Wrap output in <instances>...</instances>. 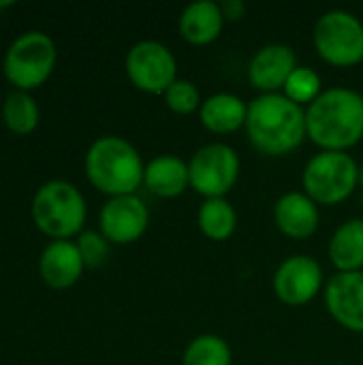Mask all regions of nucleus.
I'll list each match as a JSON object with an SVG mask.
<instances>
[{"label":"nucleus","instance_id":"24","mask_svg":"<svg viewBox=\"0 0 363 365\" xmlns=\"http://www.w3.org/2000/svg\"><path fill=\"white\" fill-rule=\"evenodd\" d=\"M165 98V105L173 111V113H180V115H188L193 111H197L201 107V94H199V88L188 81V79H175L163 94Z\"/></svg>","mask_w":363,"mask_h":365},{"label":"nucleus","instance_id":"21","mask_svg":"<svg viewBox=\"0 0 363 365\" xmlns=\"http://www.w3.org/2000/svg\"><path fill=\"white\" fill-rule=\"evenodd\" d=\"M41 120V111L30 92L13 90L2 105V122L15 135H30Z\"/></svg>","mask_w":363,"mask_h":365},{"label":"nucleus","instance_id":"7","mask_svg":"<svg viewBox=\"0 0 363 365\" xmlns=\"http://www.w3.org/2000/svg\"><path fill=\"white\" fill-rule=\"evenodd\" d=\"M319 56L334 66H355L363 60V24L349 11L323 13L312 30Z\"/></svg>","mask_w":363,"mask_h":365},{"label":"nucleus","instance_id":"14","mask_svg":"<svg viewBox=\"0 0 363 365\" xmlns=\"http://www.w3.org/2000/svg\"><path fill=\"white\" fill-rule=\"evenodd\" d=\"M86 269V263L81 259V252L75 242L71 240H58L49 242L39 259V274L41 280L53 289V291H64L77 284Z\"/></svg>","mask_w":363,"mask_h":365},{"label":"nucleus","instance_id":"18","mask_svg":"<svg viewBox=\"0 0 363 365\" xmlns=\"http://www.w3.org/2000/svg\"><path fill=\"white\" fill-rule=\"evenodd\" d=\"M248 103H244L237 94L231 92H216L208 96L199 107L201 124L216 135L235 133L246 126Z\"/></svg>","mask_w":363,"mask_h":365},{"label":"nucleus","instance_id":"4","mask_svg":"<svg viewBox=\"0 0 363 365\" xmlns=\"http://www.w3.org/2000/svg\"><path fill=\"white\" fill-rule=\"evenodd\" d=\"M88 207L79 188L66 180L45 182L32 199V220L41 233L58 240H71L83 233Z\"/></svg>","mask_w":363,"mask_h":365},{"label":"nucleus","instance_id":"3","mask_svg":"<svg viewBox=\"0 0 363 365\" xmlns=\"http://www.w3.org/2000/svg\"><path fill=\"white\" fill-rule=\"evenodd\" d=\"M86 175L90 184L111 197L135 195L143 184L145 165L137 148L118 135L98 137L86 152Z\"/></svg>","mask_w":363,"mask_h":365},{"label":"nucleus","instance_id":"2","mask_svg":"<svg viewBox=\"0 0 363 365\" xmlns=\"http://www.w3.org/2000/svg\"><path fill=\"white\" fill-rule=\"evenodd\" d=\"M306 133L323 150L347 152L363 139V96L336 86L306 107Z\"/></svg>","mask_w":363,"mask_h":365},{"label":"nucleus","instance_id":"9","mask_svg":"<svg viewBox=\"0 0 363 365\" xmlns=\"http://www.w3.org/2000/svg\"><path fill=\"white\" fill-rule=\"evenodd\" d=\"M131 83L148 94H165V90L178 79V62L173 51L152 38L135 43L124 60Z\"/></svg>","mask_w":363,"mask_h":365},{"label":"nucleus","instance_id":"25","mask_svg":"<svg viewBox=\"0 0 363 365\" xmlns=\"http://www.w3.org/2000/svg\"><path fill=\"white\" fill-rule=\"evenodd\" d=\"M75 244L81 252L86 267H92V269L101 267L109 257V242L105 240V235L101 231H83Z\"/></svg>","mask_w":363,"mask_h":365},{"label":"nucleus","instance_id":"27","mask_svg":"<svg viewBox=\"0 0 363 365\" xmlns=\"http://www.w3.org/2000/svg\"><path fill=\"white\" fill-rule=\"evenodd\" d=\"M359 186H362V192H363V163H362V167H359Z\"/></svg>","mask_w":363,"mask_h":365},{"label":"nucleus","instance_id":"17","mask_svg":"<svg viewBox=\"0 0 363 365\" xmlns=\"http://www.w3.org/2000/svg\"><path fill=\"white\" fill-rule=\"evenodd\" d=\"M143 184L152 195L160 199L180 197L190 186L188 163L173 154H160L145 165Z\"/></svg>","mask_w":363,"mask_h":365},{"label":"nucleus","instance_id":"23","mask_svg":"<svg viewBox=\"0 0 363 365\" xmlns=\"http://www.w3.org/2000/svg\"><path fill=\"white\" fill-rule=\"evenodd\" d=\"M282 94L287 98H291L293 103L308 107L310 103H315L323 94V83H321L319 73L315 68H308V66H297L293 71V75L289 77Z\"/></svg>","mask_w":363,"mask_h":365},{"label":"nucleus","instance_id":"20","mask_svg":"<svg viewBox=\"0 0 363 365\" xmlns=\"http://www.w3.org/2000/svg\"><path fill=\"white\" fill-rule=\"evenodd\" d=\"M197 225L208 240L225 242L237 229V212L225 197L205 199L197 212Z\"/></svg>","mask_w":363,"mask_h":365},{"label":"nucleus","instance_id":"22","mask_svg":"<svg viewBox=\"0 0 363 365\" xmlns=\"http://www.w3.org/2000/svg\"><path fill=\"white\" fill-rule=\"evenodd\" d=\"M231 361L233 353L229 342L214 334L197 336L182 355V365H231Z\"/></svg>","mask_w":363,"mask_h":365},{"label":"nucleus","instance_id":"28","mask_svg":"<svg viewBox=\"0 0 363 365\" xmlns=\"http://www.w3.org/2000/svg\"><path fill=\"white\" fill-rule=\"evenodd\" d=\"M362 203H363V192H362Z\"/></svg>","mask_w":363,"mask_h":365},{"label":"nucleus","instance_id":"13","mask_svg":"<svg viewBox=\"0 0 363 365\" xmlns=\"http://www.w3.org/2000/svg\"><path fill=\"white\" fill-rule=\"evenodd\" d=\"M295 68H297L295 51L285 43H270L250 58L248 81L261 94H274L285 90Z\"/></svg>","mask_w":363,"mask_h":365},{"label":"nucleus","instance_id":"29","mask_svg":"<svg viewBox=\"0 0 363 365\" xmlns=\"http://www.w3.org/2000/svg\"><path fill=\"white\" fill-rule=\"evenodd\" d=\"M332 365H342V364H332Z\"/></svg>","mask_w":363,"mask_h":365},{"label":"nucleus","instance_id":"15","mask_svg":"<svg viewBox=\"0 0 363 365\" xmlns=\"http://www.w3.org/2000/svg\"><path fill=\"white\" fill-rule=\"evenodd\" d=\"M319 205L300 190L285 192L274 205V222L287 237L306 240L319 229Z\"/></svg>","mask_w":363,"mask_h":365},{"label":"nucleus","instance_id":"12","mask_svg":"<svg viewBox=\"0 0 363 365\" xmlns=\"http://www.w3.org/2000/svg\"><path fill=\"white\" fill-rule=\"evenodd\" d=\"M325 306L344 329L363 334V269L332 276L325 287Z\"/></svg>","mask_w":363,"mask_h":365},{"label":"nucleus","instance_id":"1","mask_svg":"<svg viewBox=\"0 0 363 365\" xmlns=\"http://www.w3.org/2000/svg\"><path fill=\"white\" fill-rule=\"evenodd\" d=\"M244 128L255 150L265 156H285L308 137L306 109L282 92L259 94L248 103Z\"/></svg>","mask_w":363,"mask_h":365},{"label":"nucleus","instance_id":"16","mask_svg":"<svg viewBox=\"0 0 363 365\" xmlns=\"http://www.w3.org/2000/svg\"><path fill=\"white\" fill-rule=\"evenodd\" d=\"M225 26L220 2L197 0L184 6L180 15V34L190 45H210L214 43Z\"/></svg>","mask_w":363,"mask_h":365},{"label":"nucleus","instance_id":"11","mask_svg":"<svg viewBox=\"0 0 363 365\" xmlns=\"http://www.w3.org/2000/svg\"><path fill=\"white\" fill-rule=\"evenodd\" d=\"M150 225L148 205L137 195L111 197L98 214V229L109 244H133Z\"/></svg>","mask_w":363,"mask_h":365},{"label":"nucleus","instance_id":"6","mask_svg":"<svg viewBox=\"0 0 363 365\" xmlns=\"http://www.w3.org/2000/svg\"><path fill=\"white\" fill-rule=\"evenodd\" d=\"M56 43L41 30L19 34L6 49L2 60L4 77L15 90L30 92L43 86L56 66Z\"/></svg>","mask_w":363,"mask_h":365},{"label":"nucleus","instance_id":"19","mask_svg":"<svg viewBox=\"0 0 363 365\" xmlns=\"http://www.w3.org/2000/svg\"><path fill=\"white\" fill-rule=\"evenodd\" d=\"M329 259L338 272L363 269V218H351L334 231Z\"/></svg>","mask_w":363,"mask_h":365},{"label":"nucleus","instance_id":"8","mask_svg":"<svg viewBox=\"0 0 363 365\" xmlns=\"http://www.w3.org/2000/svg\"><path fill=\"white\" fill-rule=\"evenodd\" d=\"M240 169V156L229 143H205L188 160L190 188L205 199L225 197L235 186Z\"/></svg>","mask_w":363,"mask_h":365},{"label":"nucleus","instance_id":"26","mask_svg":"<svg viewBox=\"0 0 363 365\" xmlns=\"http://www.w3.org/2000/svg\"><path fill=\"white\" fill-rule=\"evenodd\" d=\"M220 11L225 21H240L246 15V4L242 0H225L220 2Z\"/></svg>","mask_w":363,"mask_h":365},{"label":"nucleus","instance_id":"10","mask_svg":"<svg viewBox=\"0 0 363 365\" xmlns=\"http://www.w3.org/2000/svg\"><path fill=\"white\" fill-rule=\"evenodd\" d=\"M276 297L287 306H304L323 289V269L317 259L293 255L285 259L272 280Z\"/></svg>","mask_w":363,"mask_h":365},{"label":"nucleus","instance_id":"5","mask_svg":"<svg viewBox=\"0 0 363 365\" xmlns=\"http://www.w3.org/2000/svg\"><path fill=\"white\" fill-rule=\"evenodd\" d=\"M302 186L317 205H338L359 186V165L347 152L321 150L306 163Z\"/></svg>","mask_w":363,"mask_h":365}]
</instances>
